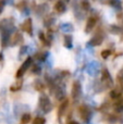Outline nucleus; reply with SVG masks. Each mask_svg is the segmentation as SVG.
<instances>
[{
    "mask_svg": "<svg viewBox=\"0 0 123 124\" xmlns=\"http://www.w3.org/2000/svg\"><path fill=\"white\" fill-rule=\"evenodd\" d=\"M38 106L44 113H49V112L52 110L51 101H50L49 97H48L47 95H41V96L39 97Z\"/></svg>",
    "mask_w": 123,
    "mask_h": 124,
    "instance_id": "nucleus-1",
    "label": "nucleus"
},
{
    "mask_svg": "<svg viewBox=\"0 0 123 124\" xmlns=\"http://www.w3.org/2000/svg\"><path fill=\"white\" fill-rule=\"evenodd\" d=\"M78 113L81 116V119L84 121L85 123H88L91 121L92 116H93V111H92L91 107L87 105H82L78 108Z\"/></svg>",
    "mask_w": 123,
    "mask_h": 124,
    "instance_id": "nucleus-2",
    "label": "nucleus"
},
{
    "mask_svg": "<svg viewBox=\"0 0 123 124\" xmlns=\"http://www.w3.org/2000/svg\"><path fill=\"white\" fill-rule=\"evenodd\" d=\"M81 94H82V86H81V83L75 81L73 83V85H72V92H71L73 101H77L81 97Z\"/></svg>",
    "mask_w": 123,
    "mask_h": 124,
    "instance_id": "nucleus-3",
    "label": "nucleus"
},
{
    "mask_svg": "<svg viewBox=\"0 0 123 124\" xmlns=\"http://www.w3.org/2000/svg\"><path fill=\"white\" fill-rule=\"evenodd\" d=\"M31 64H32V58H30V57H28V58L24 61V63L21 65V68L17 70L16 75H15V76H16V78H21V77L23 76L24 73H25L26 71H27V69L31 66Z\"/></svg>",
    "mask_w": 123,
    "mask_h": 124,
    "instance_id": "nucleus-4",
    "label": "nucleus"
},
{
    "mask_svg": "<svg viewBox=\"0 0 123 124\" xmlns=\"http://www.w3.org/2000/svg\"><path fill=\"white\" fill-rule=\"evenodd\" d=\"M101 81L102 83L106 85V87H110L112 86V78H111V75L109 73V71L107 69L102 70V76H101Z\"/></svg>",
    "mask_w": 123,
    "mask_h": 124,
    "instance_id": "nucleus-5",
    "label": "nucleus"
},
{
    "mask_svg": "<svg viewBox=\"0 0 123 124\" xmlns=\"http://www.w3.org/2000/svg\"><path fill=\"white\" fill-rule=\"evenodd\" d=\"M96 22H97V19L95 16H91L88 20H87V23H86V27H85V32L88 33L91 32L92 30L94 28V26L96 25Z\"/></svg>",
    "mask_w": 123,
    "mask_h": 124,
    "instance_id": "nucleus-6",
    "label": "nucleus"
},
{
    "mask_svg": "<svg viewBox=\"0 0 123 124\" xmlns=\"http://www.w3.org/2000/svg\"><path fill=\"white\" fill-rule=\"evenodd\" d=\"M23 30L27 33L28 35L32 36L33 35V25H32V20L31 19H27L23 24Z\"/></svg>",
    "mask_w": 123,
    "mask_h": 124,
    "instance_id": "nucleus-7",
    "label": "nucleus"
},
{
    "mask_svg": "<svg viewBox=\"0 0 123 124\" xmlns=\"http://www.w3.org/2000/svg\"><path fill=\"white\" fill-rule=\"evenodd\" d=\"M68 106H69V100H68V99H64V100L62 101V103L60 105L59 109H58V118L59 119L62 116V114L64 113L65 110L68 109Z\"/></svg>",
    "mask_w": 123,
    "mask_h": 124,
    "instance_id": "nucleus-8",
    "label": "nucleus"
},
{
    "mask_svg": "<svg viewBox=\"0 0 123 124\" xmlns=\"http://www.w3.org/2000/svg\"><path fill=\"white\" fill-rule=\"evenodd\" d=\"M102 36L101 35H97V36H95L94 38H92L91 39V45H93V46H99V45H101V43H102Z\"/></svg>",
    "mask_w": 123,
    "mask_h": 124,
    "instance_id": "nucleus-9",
    "label": "nucleus"
},
{
    "mask_svg": "<svg viewBox=\"0 0 123 124\" xmlns=\"http://www.w3.org/2000/svg\"><path fill=\"white\" fill-rule=\"evenodd\" d=\"M54 10L58 13H63L65 11V4L63 3L62 1H58L54 4Z\"/></svg>",
    "mask_w": 123,
    "mask_h": 124,
    "instance_id": "nucleus-10",
    "label": "nucleus"
},
{
    "mask_svg": "<svg viewBox=\"0 0 123 124\" xmlns=\"http://www.w3.org/2000/svg\"><path fill=\"white\" fill-rule=\"evenodd\" d=\"M34 87H35V89H36L37 92H43L44 88H45V84H44L41 81L37 79V81L35 82V84H34Z\"/></svg>",
    "mask_w": 123,
    "mask_h": 124,
    "instance_id": "nucleus-11",
    "label": "nucleus"
},
{
    "mask_svg": "<svg viewBox=\"0 0 123 124\" xmlns=\"http://www.w3.org/2000/svg\"><path fill=\"white\" fill-rule=\"evenodd\" d=\"M115 110L117 112H122L123 111V99H120L115 102Z\"/></svg>",
    "mask_w": 123,
    "mask_h": 124,
    "instance_id": "nucleus-12",
    "label": "nucleus"
},
{
    "mask_svg": "<svg viewBox=\"0 0 123 124\" xmlns=\"http://www.w3.org/2000/svg\"><path fill=\"white\" fill-rule=\"evenodd\" d=\"M31 114L30 113H23V116H21V123L22 124H27V123H30V121H31Z\"/></svg>",
    "mask_w": 123,
    "mask_h": 124,
    "instance_id": "nucleus-13",
    "label": "nucleus"
},
{
    "mask_svg": "<svg viewBox=\"0 0 123 124\" xmlns=\"http://www.w3.org/2000/svg\"><path fill=\"white\" fill-rule=\"evenodd\" d=\"M64 46L67 48L72 47V37L70 35H65L64 36Z\"/></svg>",
    "mask_w": 123,
    "mask_h": 124,
    "instance_id": "nucleus-14",
    "label": "nucleus"
},
{
    "mask_svg": "<svg viewBox=\"0 0 123 124\" xmlns=\"http://www.w3.org/2000/svg\"><path fill=\"white\" fill-rule=\"evenodd\" d=\"M110 97L112 99H119L120 97H121V93L119 92L118 89H113V90H111V93H110Z\"/></svg>",
    "mask_w": 123,
    "mask_h": 124,
    "instance_id": "nucleus-15",
    "label": "nucleus"
},
{
    "mask_svg": "<svg viewBox=\"0 0 123 124\" xmlns=\"http://www.w3.org/2000/svg\"><path fill=\"white\" fill-rule=\"evenodd\" d=\"M33 124H46V120H45V118H43V116H36Z\"/></svg>",
    "mask_w": 123,
    "mask_h": 124,
    "instance_id": "nucleus-16",
    "label": "nucleus"
},
{
    "mask_svg": "<svg viewBox=\"0 0 123 124\" xmlns=\"http://www.w3.org/2000/svg\"><path fill=\"white\" fill-rule=\"evenodd\" d=\"M22 41L23 40V37H22V35L20 34V33H16V34L14 35V37H13V45H15V44H17V41Z\"/></svg>",
    "mask_w": 123,
    "mask_h": 124,
    "instance_id": "nucleus-17",
    "label": "nucleus"
},
{
    "mask_svg": "<svg viewBox=\"0 0 123 124\" xmlns=\"http://www.w3.org/2000/svg\"><path fill=\"white\" fill-rule=\"evenodd\" d=\"M2 46H6L7 45V43L9 41V34L8 33H3L2 34Z\"/></svg>",
    "mask_w": 123,
    "mask_h": 124,
    "instance_id": "nucleus-18",
    "label": "nucleus"
},
{
    "mask_svg": "<svg viewBox=\"0 0 123 124\" xmlns=\"http://www.w3.org/2000/svg\"><path fill=\"white\" fill-rule=\"evenodd\" d=\"M110 54H111V51L109 49H105V50H102V51H101V57L104 59H107L109 56H110Z\"/></svg>",
    "mask_w": 123,
    "mask_h": 124,
    "instance_id": "nucleus-19",
    "label": "nucleus"
},
{
    "mask_svg": "<svg viewBox=\"0 0 123 124\" xmlns=\"http://www.w3.org/2000/svg\"><path fill=\"white\" fill-rule=\"evenodd\" d=\"M21 86H22V83L20 82V84H16V85H14V86H11L10 89L12 90V92H16V90H19L20 88H21Z\"/></svg>",
    "mask_w": 123,
    "mask_h": 124,
    "instance_id": "nucleus-20",
    "label": "nucleus"
},
{
    "mask_svg": "<svg viewBox=\"0 0 123 124\" xmlns=\"http://www.w3.org/2000/svg\"><path fill=\"white\" fill-rule=\"evenodd\" d=\"M82 7H83V9H84V10H88L91 6H89V3L87 1H83L82 2Z\"/></svg>",
    "mask_w": 123,
    "mask_h": 124,
    "instance_id": "nucleus-21",
    "label": "nucleus"
},
{
    "mask_svg": "<svg viewBox=\"0 0 123 124\" xmlns=\"http://www.w3.org/2000/svg\"><path fill=\"white\" fill-rule=\"evenodd\" d=\"M118 81H119V82L123 81V69L119 72V74H118Z\"/></svg>",
    "mask_w": 123,
    "mask_h": 124,
    "instance_id": "nucleus-22",
    "label": "nucleus"
},
{
    "mask_svg": "<svg viewBox=\"0 0 123 124\" xmlns=\"http://www.w3.org/2000/svg\"><path fill=\"white\" fill-rule=\"evenodd\" d=\"M33 72L36 73V74H39V73H40V68H39L38 65H35L34 68H33Z\"/></svg>",
    "mask_w": 123,
    "mask_h": 124,
    "instance_id": "nucleus-23",
    "label": "nucleus"
},
{
    "mask_svg": "<svg viewBox=\"0 0 123 124\" xmlns=\"http://www.w3.org/2000/svg\"><path fill=\"white\" fill-rule=\"evenodd\" d=\"M3 6H4V2L1 1V2H0V13H1L2 10H3Z\"/></svg>",
    "mask_w": 123,
    "mask_h": 124,
    "instance_id": "nucleus-24",
    "label": "nucleus"
},
{
    "mask_svg": "<svg viewBox=\"0 0 123 124\" xmlns=\"http://www.w3.org/2000/svg\"><path fill=\"white\" fill-rule=\"evenodd\" d=\"M68 124H80L78 122H76V121H69Z\"/></svg>",
    "mask_w": 123,
    "mask_h": 124,
    "instance_id": "nucleus-25",
    "label": "nucleus"
},
{
    "mask_svg": "<svg viewBox=\"0 0 123 124\" xmlns=\"http://www.w3.org/2000/svg\"><path fill=\"white\" fill-rule=\"evenodd\" d=\"M1 59H2V54H0V60H1Z\"/></svg>",
    "mask_w": 123,
    "mask_h": 124,
    "instance_id": "nucleus-26",
    "label": "nucleus"
},
{
    "mask_svg": "<svg viewBox=\"0 0 123 124\" xmlns=\"http://www.w3.org/2000/svg\"><path fill=\"white\" fill-rule=\"evenodd\" d=\"M67 1H69V0H67Z\"/></svg>",
    "mask_w": 123,
    "mask_h": 124,
    "instance_id": "nucleus-27",
    "label": "nucleus"
}]
</instances>
